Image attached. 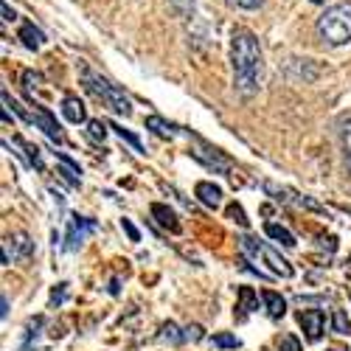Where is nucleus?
<instances>
[{
  "instance_id": "nucleus-1",
  "label": "nucleus",
  "mask_w": 351,
  "mask_h": 351,
  "mask_svg": "<svg viewBox=\"0 0 351 351\" xmlns=\"http://www.w3.org/2000/svg\"><path fill=\"white\" fill-rule=\"evenodd\" d=\"M230 68H233V84L237 90L250 96L258 87V73H261V48L253 32L247 28H237L230 34Z\"/></svg>"
},
{
  "instance_id": "nucleus-2",
  "label": "nucleus",
  "mask_w": 351,
  "mask_h": 351,
  "mask_svg": "<svg viewBox=\"0 0 351 351\" xmlns=\"http://www.w3.org/2000/svg\"><path fill=\"white\" fill-rule=\"evenodd\" d=\"M79 79H82V84H84V90L90 93V96H96L99 101H104L112 112L124 115V119L132 112V104H130V99H127V93L121 90V87L112 84L110 79H104L101 73H96L87 62L79 65Z\"/></svg>"
},
{
  "instance_id": "nucleus-3",
  "label": "nucleus",
  "mask_w": 351,
  "mask_h": 351,
  "mask_svg": "<svg viewBox=\"0 0 351 351\" xmlns=\"http://www.w3.org/2000/svg\"><path fill=\"white\" fill-rule=\"evenodd\" d=\"M317 34L329 45H346L351 43V3H335L329 6L315 23Z\"/></svg>"
},
{
  "instance_id": "nucleus-4",
  "label": "nucleus",
  "mask_w": 351,
  "mask_h": 351,
  "mask_svg": "<svg viewBox=\"0 0 351 351\" xmlns=\"http://www.w3.org/2000/svg\"><path fill=\"white\" fill-rule=\"evenodd\" d=\"M239 245H242V250L245 253H250V256H261L270 265V270H273V276H278V278H292L295 276V270H292V265L287 258H281L270 245H265V242H258V239H253V237H242L239 239Z\"/></svg>"
},
{
  "instance_id": "nucleus-5",
  "label": "nucleus",
  "mask_w": 351,
  "mask_h": 351,
  "mask_svg": "<svg viewBox=\"0 0 351 351\" xmlns=\"http://www.w3.org/2000/svg\"><path fill=\"white\" fill-rule=\"evenodd\" d=\"M265 189V194L267 197H273L276 202H281V206H292V208H306V211H315V214H326L329 217V208L326 206H320V202H315L312 197H301L298 191H292V189H281V186H276V183H265L261 186Z\"/></svg>"
},
{
  "instance_id": "nucleus-6",
  "label": "nucleus",
  "mask_w": 351,
  "mask_h": 351,
  "mask_svg": "<svg viewBox=\"0 0 351 351\" xmlns=\"http://www.w3.org/2000/svg\"><path fill=\"white\" fill-rule=\"evenodd\" d=\"M99 225H96V219H87V217H79V214H73L71 219H68V233H65V250H79L82 247V242L87 239V233H93Z\"/></svg>"
},
{
  "instance_id": "nucleus-7",
  "label": "nucleus",
  "mask_w": 351,
  "mask_h": 351,
  "mask_svg": "<svg viewBox=\"0 0 351 351\" xmlns=\"http://www.w3.org/2000/svg\"><path fill=\"white\" fill-rule=\"evenodd\" d=\"M34 253V242L25 233H14V237L3 239V267H12L17 258H28Z\"/></svg>"
},
{
  "instance_id": "nucleus-8",
  "label": "nucleus",
  "mask_w": 351,
  "mask_h": 351,
  "mask_svg": "<svg viewBox=\"0 0 351 351\" xmlns=\"http://www.w3.org/2000/svg\"><path fill=\"white\" fill-rule=\"evenodd\" d=\"M298 324H301L306 340L317 343L320 337H324V329H326V315L320 309H304V312H298Z\"/></svg>"
},
{
  "instance_id": "nucleus-9",
  "label": "nucleus",
  "mask_w": 351,
  "mask_h": 351,
  "mask_svg": "<svg viewBox=\"0 0 351 351\" xmlns=\"http://www.w3.org/2000/svg\"><path fill=\"white\" fill-rule=\"evenodd\" d=\"M197 141H199V138H197ZM191 155H194L199 163H206L208 169H214V171H222V174H228V171H230V160H228L219 149L208 146L206 141H199V149H194Z\"/></svg>"
},
{
  "instance_id": "nucleus-10",
  "label": "nucleus",
  "mask_w": 351,
  "mask_h": 351,
  "mask_svg": "<svg viewBox=\"0 0 351 351\" xmlns=\"http://www.w3.org/2000/svg\"><path fill=\"white\" fill-rule=\"evenodd\" d=\"M149 214H152V219L158 222V228H163V230H169V233H178L183 230V225H180V219H178V214H174L166 202H152L149 206Z\"/></svg>"
},
{
  "instance_id": "nucleus-11",
  "label": "nucleus",
  "mask_w": 351,
  "mask_h": 351,
  "mask_svg": "<svg viewBox=\"0 0 351 351\" xmlns=\"http://www.w3.org/2000/svg\"><path fill=\"white\" fill-rule=\"evenodd\" d=\"M258 309V292L253 287H239L237 292V309H233V315H237V320L242 324V320L250 317V312Z\"/></svg>"
},
{
  "instance_id": "nucleus-12",
  "label": "nucleus",
  "mask_w": 351,
  "mask_h": 351,
  "mask_svg": "<svg viewBox=\"0 0 351 351\" xmlns=\"http://www.w3.org/2000/svg\"><path fill=\"white\" fill-rule=\"evenodd\" d=\"M32 124H37L53 143H62V132H60V124L51 119V112L43 107V104H34V112H32Z\"/></svg>"
},
{
  "instance_id": "nucleus-13",
  "label": "nucleus",
  "mask_w": 351,
  "mask_h": 351,
  "mask_svg": "<svg viewBox=\"0 0 351 351\" xmlns=\"http://www.w3.org/2000/svg\"><path fill=\"white\" fill-rule=\"evenodd\" d=\"M194 194H197V199H199L206 208H219V206H222V189L214 186V183H208V180L197 183Z\"/></svg>"
},
{
  "instance_id": "nucleus-14",
  "label": "nucleus",
  "mask_w": 351,
  "mask_h": 351,
  "mask_svg": "<svg viewBox=\"0 0 351 351\" xmlns=\"http://www.w3.org/2000/svg\"><path fill=\"white\" fill-rule=\"evenodd\" d=\"M62 115H65V121H71V124H87V110L76 96H65L62 99Z\"/></svg>"
},
{
  "instance_id": "nucleus-15",
  "label": "nucleus",
  "mask_w": 351,
  "mask_h": 351,
  "mask_svg": "<svg viewBox=\"0 0 351 351\" xmlns=\"http://www.w3.org/2000/svg\"><path fill=\"white\" fill-rule=\"evenodd\" d=\"M261 301H265V309H267V315L273 320H281L287 315V301L278 295L276 289H265V292H261Z\"/></svg>"
},
{
  "instance_id": "nucleus-16",
  "label": "nucleus",
  "mask_w": 351,
  "mask_h": 351,
  "mask_svg": "<svg viewBox=\"0 0 351 351\" xmlns=\"http://www.w3.org/2000/svg\"><path fill=\"white\" fill-rule=\"evenodd\" d=\"M20 40L28 51H40L45 45V34L40 32V28H34V23H23L20 25Z\"/></svg>"
},
{
  "instance_id": "nucleus-17",
  "label": "nucleus",
  "mask_w": 351,
  "mask_h": 351,
  "mask_svg": "<svg viewBox=\"0 0 351 351\" xmlns=\"http://www.w3.org/2000/svg\"><path fill=\"white\" fill-rule=\"evenodd\" d=\"M265 233L273 239V242H278V245H284V247H295L298 242H295V237L284 228V225H278V222H265Z\"/></svg>"
},
{
  "instance_id": "nucleus-18",
  "label": "nucleus",
  "mask_w": 351,
  "mask_h": 351,
  "mask_svg": "<svg viewBox=\"0 0 351 351\" xmlns=\"http://www.w3.org/2000/svg\"><path fill=\"white\" fill-rule=\"evenodd\" d=\"M146 130H149V132H155L158 138H178L180 132H178V127H174V124H169V121H163L160 119V115H149V119H146Z\"/></svg>"
},
{
  "instance_id": "nucleus-19",
  "label": "nucleus",
  "mask_w": 351,
  "mask_h": 351,
  "mask_svg": "<svg viewBox=\"0 0 351 351\" xmlns=\"http://www.w3.org/2000/svg\"><path fill=\"white\" fill-rule=\"evenodd\" d=\"M163 343H171V346H180V343H186V332H180V326L178 324H163L160 326V335H158Z\"/></svg>"
},
{
  "instance_id": "nucleus-20",
  "label": "nucleus",
  "mask_w": 351,
  "mask_h": 351,
  "mask_svg": "<svg viewBox=\"0 0 351 351\" xmlns=\"http://www.w3.org/2000/svg\"><path fill=\"white\" fill-rule=\"evenodd\" d=\"M211 346L214 348H242V340L237 335H230V332H217L211 337Z\"/></svg>"
},
{
  "instance_id": "nucleus-21",
  "label": "nucleus",
  "mask_w": 351,
  "mask_h": 351,
  "mask_svg": "<svg viewBox=\"0 0 351 351\" xmlns=\"http://www.w3.org/2000/svg\"><path fill=\"white\" fill-rule=\"evenodd\" d=\"M107 130H110V124H104V121H99V119H93V121H87V138H90L93 143H101L104 138H107Z\"/></svg>"
},
{
  "instance_id": "nucleus-22",
  "label": "nucleus",
  "mask_w": 351,
  "mask_h": 351,
  "mask_svg": "<svg viewBox=\"0 0 351 351\" xmlns=\"http://www.w3.org/2000/svg\"><path fill=\"white\" fill-rule=\"evenodd\" d=\"M110 130H112L115 135H119V138H124L135 152H141V155H143V143H141V138H138V135H132V132H130V130H124L121 124H110Z\"/></svg>"
},
{
  "instance_id": "nucleus-23",
  "label": "nucleus",
  "mask_w": 351,
  "mask_h": 351,
  "mask_svg": "<svg viewBox=\"0 0 351 351\" xmlns=\"http://www.w3.org/2000/svg\"><path fill=\"white\" fill-rule=\"evenodd\" d=\"M17 143L23 146V149H25V158H28V163H32L37 171H43L45 166H43V155H40V149H37V146H32V143H25V141H20L17 138Z\"/></svg>"
},
{
  "instance_id": "nucleus-24",
  "label": "nucleus",
  "mask_w": 351,
  "mask_h": 351,
  "mask_svg": "<svg viewBox=\"0 0 351 351\" xmlns=\"http://www.w3.org/2000/svg\"><path fill=\"white\" fill-rule=\"evenodd\" d=\"M340 138H343V158H346V166L351 169V121H346V124H343Z\"/></svg>"
},
{
  "instance_id": "nucleus-25",
  "label": "nucleus",
  "mask_w": 351,
  "mask_h": 351,
  "mask_svg": "<svg viewBox=\"0 0 351 351\" xmlns=\"http://www.w3.org/2000/svg\"><path fill=\"white\" fill-rule=\"evenodd\" d=\"M228 219H233V222L242 225V228H247V225H250V219L245 217V208L239 206V202H230V206H228Z\"/></svg>"
},
{
  "instance_id": "nucleus-26",
  "label": "nucleus",
  "mask_w": 351,
  "mask_h": 351,
  "mask_svg": "<svg viewBox=\"0 0 351 351\" xmlns=\"http://www.w3.org/2000/svg\"><path fill=\"white\" fill-rule=\"evenodd\" d=\"M332 326H335L337 335H348V332H351V324H348V317H346L343 309H335V315H332Z\"/></svg>"
},
{
  "instance_id": "nucleus-27",
  "label": "nucleus",
  "mask_w": 351,
  "mask_h": 351,
  "mask_svg": "<svg viewBox=\"0 0 351 351\" xmlns=\"http://www.w3.org/2000/svg\"><path fill=\"white\" fill-rule=\"evenodd\" d=\"M169 6L178 17H189L194 12V0H169Z\"/></svg>"
},
{
  "instance_id": "nucleus-28",
  "label": "nucleus",
  "mask_w": 351,
  "mask_h": 351,
  "mask_svg": "<svg viewBox=\"0 0 351 351\" xmlns=\"http://www.w3.org/2000/svg\"><path fill=\"white\" fill-rule=\"evenodd\" d=\"M65 298H68V284L62 281V284H56V287H53V292H51V309L62 306V304H65Z\"/></svg>"
},
{
  "instance_id": "nucleus-29",
  "label": "nucleus",
  "mask_w": 351,
  "mask_h": 351,
  "mask_svg": "<svg viewBox=\"0 0 351 351\" xmlns=\"http://www.w3.org/2000/svg\"><path fill=\"white\" fill-rule=\"evenodd\" d=\"M278 351H301V340L295 335H281L278 337Z\"/></svg>"
},
{
  "instance_id": "nucleus-30",
  "label": "nucleus",
  "mask_w": 351,
  "mask_h": 351,
  "mask_svg": "<svg viewBox=\"0 0 351 351\" xmlns=\"http://www.w3.org/2000/svg\"><path fill=\"white\" fill-rule=\"evenodd\" d=\"M183 332H186V343H199L202 337H206V332H202L199 324H191V326H186Z\"/></svg>"
},
{
  "instance_id": "nucleus-31",
  "label": "nucleus",
  "mask_w": 351,
  "mask_h": 351,
  "mask_svg": "<svg viewBox=\"0 0 351 351\" xmlns=\"http://www.w3.org/2000/svg\"><path fill=\"white\" fill-rule=\"evenodd\" d=\"M237 261H239V267H242L245 273H253V276H258V278H265V281H270V276H267V273H261L258 267H253V265H250V261H247L245 256H239Z\"/></svg>"
},
{
  "instance_id": "nucleus-32",
  "label": "nucleus",
  "mask_w": 351,
  "mask_h": 351,
  "mask_svg": "<svg viewBox=\"0 0 351 351\" xmlns=\"http://www.w3.org/2000/svg\"><path fill=\"white\" fill-rule=\"evenodd\" d=\"M230 6H237V9H247V12H253V9H258L265 0H228Z\"/></svg>"
},
{
  "instance_id": "nucleus-33",
  "label": "nucleus",
  "mask_w": 351,
  "mask_h": 351,
  "mask_svg": "<svg viewBox=\"0 0 351 351\" xmlns=\"http://www.w3.org/2000/svg\"><path fill=\"white\" fill-rule=\"evenodd\" d=\"M121 228L127 230V237H130V242H141V233H138V228L130 222V219H121Z\"/></svg>"
},
{
  "instance_id": "nucleus-34",
  "label": "nucleus",
  "mask_w": 351,
  "mask_h": 351,
  "mask_svg": "<svg viewBox=\"0 0 351 351\" xmlns=\"http://www.w3.org/2000/svg\"><path fill=\"white\" fill-rule=\"evenodd\" d=\"M3 20H6V23H14V20H17V14L9 9V3H6V0H3Z\"/></svg>"
},
{
  "instance_id": "nucleus-35",
  "label": "nucleus",
  "mask_w": 351,
  "mask_h": 351,
  "mask_svg": "<svg viewBox=\"0 0 351 351\" xmlns=\"http://www.w3.org/2000/svg\"><path fill=\"white\" fill-rule=\"evenodd\" d=\"M0 317H9V295L3 292V309H0Z\"/></svg>"
},
{
  "instance_id": "nucleus-36",
  "label": "nucleus",
  "mask_w": 351,
  "mask_h": 351,
  "mask_svg": "<svg viewBox=\"0 0 351 351\" xmlns=\"http://www.w3.org/2000/svg\"><path fill=\"white\" fill-rule=\"evenodd\" d=\"M110 292H112V295H119V278L110 281Z\"/></svg>"
},
{
  "instance_id": "nucleus-37",
  "label": "nucleus",
  "mask_w": 351,
  "mask_h": 351,
  "mask_svg": "<svg viewBox=\"0 0 351 351\" xmlns=\"http://www.w3.org/2000/svg\"><path fill=\"white\" fill-rule=\"evenodd\" d=\"M340 211H343V214H348V217H351V206H340Z\"/></svg>"
},
{
  "instance_id": "nucleus-38",
  "label": "nucleus",
  "mask_w": 351,
  "mask_h": 351,
  "mask_svg": "<svg viewBox=\"0 0 351 351\" xmlns=\"http://www.w3.org/2000/svg\"><path fill=\"white\" fill-rule=\"evenodd\" d=\"M312 3H320V0H312Z\"/></svg>"
},
{
  "instance_id": "nucleus-39",
  "label": "nucleus",
  "mask_w": 351,
  "mask_h": 351,
  "mask_svg": "<svg viewBox=\"0 0 351 351\" xmlns=\"http://www.w3.org/2000/svg\"><path fill=\"white\" fill-rule=\"evenodd\" d=\"M332 351H337V348H332Z\"/></svg>"
}]
</instances>
